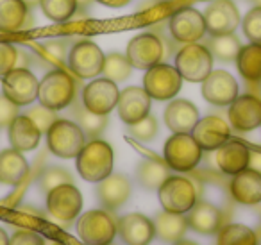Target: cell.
Here are the masks:
<instances>
[{
    "label": "cell",
    "mask_w": 261,
    "mask_h": 245,
    "mask_svg": "<svg viewBox=\"0 0 261 245\" xmlns=\"http://www.w3.org/2000/svg\"><path fill=\"white\" fill-rule=\"evenodd\" d=\"M113 163H115V154L111 145L95 138L84 143V147L77 154V172L84 181L100 183L113 172Z\"/></svg>",
    "instance_id": "obj_1"
},
{
    "label": "cell",
    "mask_w": 261,
    "mask_h": 245,
    "mask_svg": "<svg viewBox=\"0 0 261 245\" xmlns=\"http://www.w3.org/2000/svg\"><path fill=\"white\" fill-rule=\"evenodd\" d=\"M75 81L72 79L70 74L61 68L52 70L40 81L38 101L45 108L59 111L75 102Z\"/></svg>",
    "instance_id": "obj_2"
},
{
    "label": "cell",
    "mask_w": 261,
    "mask_h": 245,
    "mask_svg": "<svg viewBox=\"0 0 261 245\" xmlns=\"http://www.w3.org/2000/svg\"><path fill=\"white\" fill-rule=\"evenodd\" d=\"M86 143V134L75 122L58 118L47 133L48 151L63 159L77 158Z\"/></svg>",
    "instance_id": "obj_3"
},
{
    "label": "cell",
    "mask_w": 261,
    "mask_h": 245,
    "mask_svg": "<svg viewBox=\"0 0 261 245\" xmlns=\"http://www.w3.org/2000/svg\"><path fill=\"white\" fill-rule=\"evenodd\" d=\"M197 188L188 177L170 176L160 188L158 197L165 211L185 215L195 206L197 202Z\"/></svg>",
    "instance_id": "obj_4"
},
{
    "label": "cell",
    "mask_w": 261,
    "mask_h": 245,
    "mask_svg": "<svg viewBox=\"0 0 261 245\" xmlns=\"http://www.w3.org/2000/svg\"><path fill=\"white\" fill-rule=\"evenodd\" d=\"M202 159V149L192 133H174L165 143V161L177 172H190Z\"/></svg>",
    "instance_id": "obj_5"
},
{
    "label": "cell",
    "mask_w": 261,
    "mask_h": 245,
    "mask_svg": "<svg viewBox=\"0 0 261 245\" xmlns=\"http://www.w3.org/2000/svg\"><path fill=\"white\" fill-rule=\"evenodd\" d=\"M175 68L188 83H202L213 70V56L200 43H188L175 56Z\"/></svg>",
    "instance_id": "obj_6"
},
{
    "label": "cell",
    "mask_w": 261,
    "mask_h": 245,
    "mask_svg": "<svg viewBox=\"0 0 261 245\" xmlns=\"http://www.w3.org/2000/svg\"><path fill=\"white\" fill-rule=\"evenodd\" d=\"M116 222L108 211L91 209L77 222V234L86 245H109L116 236Z\"/></svg>",
    "instance_id": "obj_7"
},
{
    "label": "cell",
    "mask_w": 261,
    "mask_h": 245,
    "mask_svg": "<svg viewBox=\"0 0 261 245\" xmlns=\"http://www.w3.org/2000/svg\"><path fill=\"white\" fill-rule=\"evenodd\" d=\"M182 77L177 68L165 63L150 66L143 76V88L156 101H170L179 93Z\"/></svg>",
    "instance_id": "obj_8"
},
{
    "label": "cell",
    "mask_w": 261,
    "mask_h": 245,
    "mask_svg": "<svg viewBox=\"0 0 261 245\" xmlns=\"http://www.w3.org/2000/svg\"><path fill=\"white\" fill-rule=\"evenodd\" d=\"M125 58L129 59L133 68L149 70L150 66L161 63V59L165 58L163 41L156 34H138L127 43Z\"/></svg>",
    "instance_id": "obj_9"
},
{
    "label": "cell",
    "mask_w": 261,
    "mask_h": 245,
    "mask_svg": "<svg viewBox=\"0 0 261 245\" xmlns=\"http://www.w3.org/2000/svg\"><path fill=\"white\" fill-rule=\"evenodd\" d=\"M106 54L97 43L90 40H83L72 47L68 54V66L81 79H91L102 74Z\"/></svg>",
    "instance_id": "obj_10"
},
{
    "label": "cell",
    "mask_w": 261,
    "mask_h": 245,
    "mask_svg": "<svg viewBox=\"0 0 261 245\" xmlns=\"http://www.w3.org/2000/svg\"><path fill=\"white\" fill-rule=\"evenodd\" d=\"M83 209V195L73 183L59 184L47 193V211L59 222H72Z\"/></svg>",
    "instance_id": "obj_11"
},
{
    "label": "cell",
    "mask_w": 261,
    "mask_h": 245,
    "mask_svg": "<svg viewBox=\"0 0 261 245\" xmlns=\"http://www.w3.org/2000/svg\"><path fill=\"white\" fill-rule=\"evenodd\" d=\"M40 81L31 70L13 68L2 77V91L16 106H29L38 99Z\"/></svg>",
    "instance_id": "obj_12"
},
{
    "label": "cell",
    "mask_w": 261,
    "mask_h": 245,
    "mask_svg": "<svg viewBox=\"0 0 261 245\" xmlns=\"http://www.w3.org/2000/svg\"><path fill=\"white\" fill-rule=\"evenodd\" d=\"M204 15L193 8H181L170 16V34L175 41L182 45L197 43L206 34Z\"/></svg>",
    "instance_id": "obj_13"
},
{
    "label": "cell",
    "mask_w": 261,
    "mask_h": 245,
    "mask_svg": "<svg viewBox=\"0 0 261 245\" xmlns=\"http://www.w3.org/2000/svg\"><path fill=\"white\" fill-rule=\"evenodd\" d=\"M120 90L115 81L102 77L93 79L83 90V104L97 115H109L118 104Z\"/></svg>",
    "instance_id": "obj_14"
},
{
    "label": "cell",
    "mask_w": 261,
    "mask_h": 245,
    "mask_svg": "<svg viewBox=\"0 0 261 245\" xmlns=\"http://www.w3.org/2000/svg\"><path fill=\"white\" fill-rule=\"evenodd\" d=\"M229 122L240 133L257 129L261 126V99L252 93L238 95L229 104Z\"/></svg>",
    "instance_id": "obj_15"
},
{
    "label": "cell",
    "mask_w": 261,
    "mask_h": 245,
    "mask_svg": "<svg viewBox=\"0 0 261 245\" xmlns=\"http://www.w3.org/2000/svg\"><path fill=\"white\" fill-rule=\"evenodd\" d=\"M204 20L211 36L231 34L240 26V13L232 0H213L204 13Z\"/></svg>",
    "instance_id": "obj_16"
},
{
    "label": "cell",
    "mask_w": 261,
    "mask_h": 245,
    "mask_svg": "<svg viewBox=\"0 0 261 245\" xmlns=\"http://www.w3.org/2000/svg\"><path fill=\"white\" fill-rule=\"evenodd\" d=\"M202 97L213 106H229L238 97V83L225 70H211L202 81Z\"/></svg>",
    "instance_id": "obj_17"
},
{
    "label": "cell",
    "mask_w": 261,
    "mask_h": 245,
    "mask_svg": "<svg viewBox=\"0 0 261 245\" xmlns=\"http://www.w3.org/2000/svg\"><path fill=\"white\" fill-rule=\"evenodd\" d=\"M150 97L145 91V88H138V86H129L123 91H120L118 97V116L123 124L130 126V124L140 122L142 118H145L150 111Z\"/></svg>",
    "instance_id": "obj_18"
},
{
    "label": "cell",
    "mask_w": 261,
    "mask_h": 245,
    "mask_svg": "<svg viewBox=\"0 0 261 245\" xmlns=\"http://www.w3.org/2000/svg\"><path fill=\"white\" fill-rule=\"evenodd\" d=\"M192 136L199 143L202 151H217L220 145H224L231 136V127L220 116H204L202 120L195 124L192 131Z\"/></svg>",
    "instance_id": "obj_19"
},
{
    "label": "cell",
    "mask_w": 261,
    "mask_h": 245,
    "mask_svg": "<svg viewBox=\"0 0 261 245\" xmlns=\"http://www.w3.org/2000/svg\"><path fill=\"white\" fill-rule=\"evenodd\" d=\"M122 240L127 245H149L156 236L154 222L142 213H129L116 224Z\"/></svg>",
    "instance_id": "obj_20"
},
{
    "label": "cell",
    "mask_w": 261,
    "mask_h": 245,
    "mask_svg": "<svg viewBox=\"0 0 261 245\" xmlns=\"http://www.w3.org/2000/svg\"><path fill=\"white\" fill-rule=\"evenodd\" d=\"M231 197L245 206H254L261 202V172L254 168H245L234 174L229 183Z\"/></svg>",
    "instance_id": "obj_21"
},
{
    "label": "cell",
    "mask_w": 261,
    "mask_h": 245,
    "mask_svg": "<svg viewBox=\"0 0 261 245\" xmlns=\"http://www.w3.org/2000/svg\"><path fill=\"white\" fill-rule=\"evenodd\" d=\"M249 159L250 149L242 141L227 140L215 151V163L227 176H234V174L249 168Z\"/></svg>",
    "instance_id": "obj_22"
},
{
    "label": "cell",
    "mask_w": 261,
    "mask_h": 245,
    "mask_svg": "<svg viewBox=\"0 0 261 245\" xmlns=\"http://www.w3.org/2000/svg\"><path fill=\"white\" fill-rule=\"evenodd\" d=\"M130 181L122 174H109L106 179H102L97 186L98 201L104 208L118 209L130 197Z\"/></svg>",
    "instance_id": "obj_23"
},
{
    "label": "cell",
    "mask_w": 261,
    "mask_h": 245,
    "mask_svg": "<svg viewBox=\"0 0 261 245\" xmlns=\"http://www.w3.org/2000/svg\"><path fill=\"white\" fill-rule=\"evenodd\" d=\"M197 122L199 111L185 99H174L165 109V124L172 133H192Z\"/></svg>",
    "instance_id": "obj_24"
},
{
    "label": "cell",
    "mask_w": 261,
    "mask_h": 245,
    "mask_svg": "<svg viewBox=\"0 0 261 245\" xmlns=\"http://www.w3.org/2000/svg\"><path fill=\"white\" fill-rule=\"evenodd\" d=\"M186 220H188V227L200 234H215L224 226V216L220 209L204 201L195 202V206L188 211Z\"/></svg>",
    "instance_id": "obj_25"
},
{
    "label": "cell",
    "mask_w": 261,
    "mask_h": 245,
    "mask_svg": "<svg viewBox=\"0 0 261 245\" xmlns=\"http://www.w3.org/2000/svg\"><path fill=\"white\" fill-rule=\"evenodd\" d=\"M41 140V131L27 115H18L9 126V141L11 147L20 152L33 151Z\"/></svg>",
    "instance_id": "obj_26"
},
{
    "label": "cell",
    "mask_w": 261,
    "mask_h": 245,
    "mask_svg": "<svg viewBox=\"0 0 261 245\" xmlns=\"http://www.w3.org/2000/svg\"><path fill=\"white\" fill-rule=\"evenodd\" d=\"M29 172V163L23 154L16 149H8L0 152V183L15 184L22 183V179Z\"/></svg>",
    "instance_id": "obj_27"
},
{
    "label": "cell",
    "mask_w": 261,
    "mask_h": 245,
    "mask_svg": "<svg viewBox=\"0 0 261 245\" xmlns=\"http://www.w3.org/2000/svg\"><path fill=\"white\" fill-rule=\"evenodd\" d=\"M31 11L22 0H0V31L16 33L29 22Z\"/></svg>",
    "instance_id": "obj_28"
},
{
    "label": "cell",
    "mask_w": 261,
    "mask_h": 245,
    "mask_svg": "<svg viewBox=\"0 0 261 245\" xmlns=\"http://www.w3.org/2000/svg\"><path fill=\"white\" fill-rule=\"evenodd\" d=\"M154 229L163 241L175 243L185 236L186 229H188V220L185 215H179V213L163 211L158 213L156 220H154Z\"/></svg>",
    "instance_id": "obj_29"
},
{
    "label": "cell",
    "mask_w": 261,
    "mask_h": 245,
    "mask_svg": "<svg viewBox=\"0 0 261 245\" xmlns=\"http://www.w3.org/2000/svg\"><path fill=\"white\" fill-rule=\"evenodd\" d=\"M240 76L249 83H261V45L250 43L242 47L236 58Z\"/></svg>",
    "instance_id": "obj_30"
},
{
    "label": "cell",
    "mask_w": 261,
    "mask_h": 245,
    "mask_svg": "<svg viewBox=\"0 0 261 245\" xmlns=\"http://www.w3.org/2000/svg\"><path fill=\"white\" fill-rule=\"evenodd\" d=\"M170 177V166L156 159H145L138 166V181L147 190H158Z\"/></svg>",
    "instance_id": "obj_31"
},
{
    "label": "cell",
    "mask_w": 261,
    "mask_h": 245,
    "mask_svg": "<svg viewBox=\"0 0 261 245\" xmlns=\"http://www.w3.org/2000/svg\"><path fill=\"white\" fill-rule=\"evenodd\" d=\"M217 245H257V236L250 227L242 224H225L218 231Z\"/></svg>",
    "instance_id": "obj_32"
},
{
    "label": "cell",
    "mask_w": 261,
    "mask_h": 245,
    "mask_svg": "<svg viewBox=\"0 0 261 245\" xmlns=\"http://www.w3.org/2000/svg\"><path fill=\"white\" fill-rule=\"evenodd\" d=\"M211 56L220 61H236L240 51H242V43L234 34H220V36H211L210 43H207Z\"/></svg>",
    "instance_id": "obj_33"
},
{
    "label": "cell",
    "mask_w": 261,
    "mask_h": 245,
    "mask_svg": "<svg viewBox=\"0 0 261 245\" xmlns=\"http://www.w3.org/2000/svg\"><path fill=\"white\" fill-rule=\"evenodd\" d=\"M73 115H75V120H77L75 124L83 129V133L86 134L88 138H93V140L100 136L106 131V127H108V115H97V113L84 108V104L77 106Z\"/></svg>",
    "instance_id": "obj_34"
},
{
    "label": "cell",
    "mask_w": 261,
    "mask_h": 245,
    "mask_svg": "<svg viewBox=\"0 0 261 245\" xmlns=\"http://www.w3.org/2000/svg\"><path fill=\"white\" fill-rule=\"evenodd\" d=\"M41 11L52 22H66L77 13L75 0H41L40 2Z\"/></svg>",
    "instance_id": "obj_35"
},
{
    "label": "cell",
    "mask_w": 261,
    "mask_h": 245,
    "mask_svg": "<svg viewBox=\"0 0 261 245\" xmlns=\"http://www.w3.org/2000/svg\"><path fill=\"white\" fill-rule=\"evenodd\" d=\"M130 63L125 56L122 54H109L104 59V66H102V74L108 79L115 81V83H122L130 76Z\"/></svg>",
    "instance_id": "obj_36"
},
{
    "label": "cell",
    "mask_w": 261,
    "mask_h": 245,
    "mask_svg": "<svg viewBox=\"0 0 261 245\" xmlns=\"http://www.w3.org/2000/svg\"><path fill=\"white\" fill-rule=\"evenodd\" d=\"M66 183H72V176L65 168H58V166L47 168L40 177V188L45 193L58 188L59 184H66Z\"/></svg>",
    "instance_id": "obj_37"
},
{
    "label": "cell",
    "mask_w": 261,
    "mask_h": 245,
    "mask_svg": "<svg viewBox=\"0 0 261 245\" xmlns=\"http://www.w3.org/2000/svg\"><path fill=\"white\" fill-rule=\"evenodd\" d=\"M242 29L247 40H250V43L261 45V6L247 13L242 22Z\"/></svg>",
    "instance_id": "obj_38"
},
{
    "label": "cell",
    "mask_w": 261,
    "mask_h": 245,
    "mask_svg": "<svg viewBox=\"0 0 261 245\" xmlns=\"http://www.w3.org/2000/svg\"><path fill=\"white\" fill-rule=\"evenodd\" d=\"M27 116L33 120L38 126V129L41 131V134H47L48 129L54 126V122L58 120V115H56L54 109L45 108V106H36V108H31L27 111Z\"/></svg>",
    "instance_id": "obj_39"
},
{
    "label": "cell",
    "mask_w": 261,
    "mask_h": 245,
    "mask_svg": "<svg viewBox=\"0 0 261 245\" xmlns=\"http://www.w3.org/2000/svg\"><path fill=\"white\" fill-rule=\"evenodd\" d=\"M129 133L140 141H150L154 140V136L158 134V122L154 116L147 115L145 118H142L140 122L130 124Z\"/></svg>",
    "instance_id": "obj_40"
},
{
    "label": "cell",
    "mask_w": 261,
    "mask_h": 245,
    "mask_svg": "<svg viewBox=\"0 0 261 245\" xmlns=\"http://www.w3.org/2000/svg\"><path fill=\"white\" fill-rule=\"evenodd\" d=\"M16 59H18V48L13 47L11 43L0 41V77L16 68Z\"/></svg>",
    "instance_id": "obj_41"
},
{
    "label": "cell",
    "mask_w": 261,
    "mask_h": 245,
    "mask_svg": "<svg viewBox=\"0 0 261 245\" xmlns=\"http://www.w3.org/2000/svg\"><path fill=\"white\" fill-rule=\"evenodd\" d=\"M18 108L6 95H0V127H9L13 120L18 116Z\"/></svg>",
    "instance_id": "obj_42"
},
{
    "label": "cell",
    "mask_w": 261,
    "mask_h": 245,
    "mask_svg": "<svg viewBox=\"0 0 261 245\" xmlns=\"http://www.w3.org/2000/svg\"><path fill=\"white\" fill-rule=\"evenodd\" d=\"M9 245H45L43 238L38 233L29 229H20L15 231L11 238H9Z\"/></svg>",
    "instance_id": "obj_43"
},
{
    "label": "cell",
    "mask_w": 261,
    "mask_h": 245,
    "mask_svg": "<svg viewBox=\"0 0 261 245\" xmlns=\"http://www.w3.org/2000/svg\"><path fill=\"white\" fill-rule=\"evenodd\" d=\"M43 48L54 61H61L66 56V45L63 41H48V43L43 45Z\"/></svg>",
    "instance_id": "obj_44"
},
{
    "label": "cell",
    "mask_w": 261,
    "mask_h": 245,
    "mask_svg": "<svg viewBox=\"0 0 261 245\" xmlns=\"http://www.w3.org/2000/svg\"><path fill=\"white\" fill-rule=\"evenodd\" d=\"M249 166L257 172H261V152L259 151H250V159H249Z\"/></svg>",
    "instance_id": "obj_45"
},
{
    "label": "cell",
    "mask_w": 261,
    "mask_h": 245,
    "mask_svg": "<svg viewBox=\"0 0 261 245\" xmlns=\"http://www.w3.org/2000/svg\"><path fill=\"white\" fill-rule=\"evenodd\" d=\"M98 2L109 6V8H123V6L129 4L130 0H98Z\"/></svg>",
    "instance_id": "obj_46"
},
{
    "label": "cell",
    "mask_w": 261,
    "mask_h": 245,
    "mask_svg": "<svg viewBox=\"0 0 261 245\" xmlns=\"http://www.w3.org/2000/svg\"><path fill=\"white\" fill-rule=\"evenodd\" d=\"M75 2H77V11H86L93 0H75Z\"/></svg>",
    "instance_id": "obj_47"
},
{
    "label": "cell",
    "mask_w": 261,
    "mask_h": 245,
    "mask_svg": "<svg viewBox=\"0 0 261 245\" xmlns=\"http://www.w3.org/2000/svg\"><path fill=\"white\" fill-rule=\"evenodd\" d=\"M0 245H9V236L2 227H0Z\"/></svg>",
    "instance_id": "obj_48"
},
{
    "label": "cell",
    "mask_w": 261,
    "mask_h": 245,
    "mask_svg": "<svg viewBox=\"0 0 261 245\" xmlns=\"http://www.w3.org/2000/svg\"><path fill=\"white\" fill-rule=\"evenodd\" d=\"M22 2H25V4H27V8H29V9H33V8H36V6H40V2H41V0H22Z\"/></svg>",
    "instance_id": "obj_49"
},
{
    "label": "cell",
    "mask_w": 261,
    "mask_h": 245,
    "mask_svg": "<svg viewBox=\"0 0 261 245\" xmlns=\"http://www.w3.org/2000/svg\"><path fill=\"white\" fill-rule=\"evenodd\" d=\"M174 245H197L195 241H190V240H179V241H175Z\"/></svg>",
    "instance_id": "obj_50"
},
{
    "label": "cell",
    "mask_w": 261,
    "mask_h": 245,
    "mask_svg": "<svg viewBox=\"0 0 261 245\" xmlns=\"http://www.w3.org/2000/svg\"><path fill=\"white\" fill-rule=\"evenodd\" d=\"M45 245H66V243H63V241H47Z\"/></svg>",
    "instance_id": "obj_51"
},
{
    "label": "cell",
    "mask_w": 261,
    "mask_h": 245,
    "mask_svg": "<svg viewBox=\"0 0 261 245\" xmlns=\"http://www.w3.org/2000/svg\"><path fill=\"white\" fill-rule=\"evenodd\" d=\"M163 2H181V0H163Z\"/></svg>",
    "instance_id": "obj_52"
},
{
    "label": "cell",
    "mask_w": 261,
    "mask_h": 245,
    "mask_svg": "<svg viewBox=\"0 0 261 245\" xmlns=\"http://www.w3.org/2000/svg\"><path fill=\"white\" fill-rule=\"evenodd\" d=\"M109 245H113V243H109Z\"/></svg>",
    "instance_id": "obj_53"
}]
</instances>
